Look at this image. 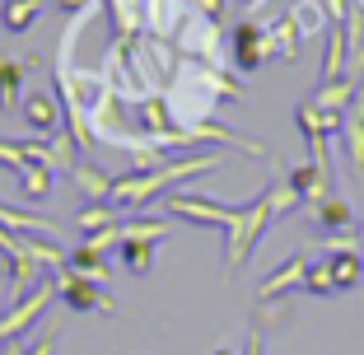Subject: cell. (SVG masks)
I'll use <instances>...</instances> for the list:
<instances>
[{"mask_svg": "<svg viewBox=\"0 0 364 355\" xmlns=\"http://www.w3.org/2000/svg\"><path fill=\"white\" fill-rule=\"evenodd\" d=\"M346 61H350V52H346V28H341V23H332V28H327V52H322L318 80H322V85L341 80L346 75Z\"/></svg>", "mask_w": 364, "mask_h": 355, "instance_id": "11", "label": "cell"}, {"mask_svg": "<svg viewBox=\"0 0 364 355\" xmlns=\"http://www.w3.org/2000/svg\"><path fill=\"white\" fill-rule=\"evenodd\" d=\"M350 98H355V80H350V75H341V80H332V85H318V94H313V103H318V108L350 112Z\"/></svg>", "mask_w": 364, "mask_h": 355, "instance_id": "18", "label": "cell"}, {"mask_svg": "<svg viewBox=\"0 0 364 355\" xmlns=\"http://www.w3.org/2000/svg\"><path fill=\"white\" fill-rule=\"evenodd\" d=\"M220 164H225V159H220V150H201V154H182V159H164L159 169H127V173L112 178L107 201L117 206L122 216H131V211H145L154 196L178 192L173 183L196 178V173H210V169H220Z\"/></svg>", "mask_w": 364, "mask_h": 355, "instance_id": "2", "label": "cell"}, {"mask_svg": "<svg viewBox=\"0 0 364 355\" xmlns=\"http://www.w3.org/2000/svg\"><path fill=\"white\" fill-rule=\"evenodd\" d=\"M289 309V300H257V313H262V323H280V313Z\"/></svg>", "mask_w": 364, "mask_h": 355, "instance_id": "22", "label": "cell"}, {"mask_svg": "<svg viewBox=\"0 0 364 355\" xmlns=\"http://www.w3.org/2000/svg\"><path fill=\"white\" fill-rule=\"evenodd\" d=\"M19 112H23V122H28L38 136H56V127H61V108H56V98L43 94V89H33V94L23 89Z\"/></svg>", "mask_w": 364, "mask_h": 355, "instance_id": "6", "label": "cell"}, {"mask_svg": "<svg viewBox=\"0 0 364 355\" xmlns=\"http://www.w3.org/2000/svg\"><path fill=\"white\" fill-rule=\"evenodd\" d=\"M289 19H294L299 38H313V33H327V28H332L327 10H322V0H294V5H289Z\"/></svg>", "mask_w": 364, "mask_h": 355, "instance_id": "15", "label": "cell"}, {"mask_svg": "<svg viewBox=\"0 0 364 355\" xmlns=\"http://www.w3.org/2000/svg\"><path fill=\"white\" fill-rule=\"evenodd\" d=\"M52 187H56V169H52V164H28V169L19 173L23 201H47V196H52Z\"/></svg>", "mask_w": 364, "mask_h": 355, "instance_id": "14", "label": "cell"}, {"mask_svg": "<svg viewBox=\"0 0 364 355\" xmlns=\"http://www.w3.org/2000/svg\"><path fill=\"white\" fill-rule=\"evenodd\" d=\"M117 220H122V211H117V206H112V201H89L85 206V211H80V216H75V229H80V234H98V229H107V225H117Z\"/></svg>", "mask_w": 364, "mask_h": 355, "instance_id": "16", "label": "cell"}, {"mask_svg": "<svg viewBox=\"0 0 364 355\" xmlns=\"http://www.w3.org/2000/svg\"><path fill=\"white\" fill-rule=\"evenodd\" d=\"M210 355H234V351H225V346H215V351H210Z\"/></svg>", "mask_w": 364, "mask_h": 355, "instance_id": "27", "label": "cell"}, {"mask_svg": "<svg viewBox=\"0 0 364 355\" xmlns=\"http://www.w3.org/2000/svg\"><path fill=\"white\" fill-rule=\"evenodd\" d=\"M309 262H313V253H294V258H285L276 271H267L262 285H257V300H289L294 290H304Z\"/></svg>", "mask_w": 364, "mask_h": 355, "instance_id": "4", "label": "cell"}, {"mask_svg": "<svg viewBox=\"0 0 364 355\" xmlns=\"http://www.w3.org/2000/svg\"><path fill=\"white\" fill-rule=\"evenodd\" d=\"M122 262H127V271L136 280H145L154 271V243L150 238H127V243H122Z\"/></svg>", "mask_w": 364, "mask_h": 355, "instance_id": "17", "label": "cell"}, {"mask_svg": "<svg viewBox=\"0 0 364 355\" xmlns=\"http://www.w3.org/2000/svg\"><path fill=\"white\" fill-rule=\"evenodd\" d=\"M56 5H61L65 14H85V5H89V0H56Z\"/></svg>", "mask_w": 364, "mask_h": 355, "instance_id": "26", "label": "cell"}, {"mask_svg": "<svg viewBox=\"0 0 364 355\" xmlns=\"http://www.w3.org/2000/svg\"><path fill=\"white\" fill-rule=\"evenodd\" d=\"M164 206H168L173 220H192V225H201V229H229L225 271H229V276H238L243 262L252 258L257 238L267 234V225L276 216H285V211H294L299 196L289 192L285 178H271V183L262 187V196H252L247 206H220V201H205V196H192V192H168V196H164Z\"/></svg>", "mask_w": 364, "mask_h": 355, "instance_id": "1", "label": "cell"}, {"mask_svg": "<svg viewBox=\"0 0 364 355\" xmlns=\"http://www.w3.org/2000/svg\"><path fill=\"white\" fill-rule=\"evenodd\" d=\"M267 56H271L267 52V28L252 23V19H243L234 28V61H238V70H257Z\"/></svg>", "mask_w": 364, "mask_h": 355, "instance_id": "7", "label": "cell"}, {"mask_svg": "<svg viewBox=\"0 0 364 355\" xmlns=\"http://www.w3.org/2000/svg\"><path fill=\"white\" fill-rule=\"evenodd\" d=\"M243 355H267V346H262V332L252 327V337H247V351Z\"/></svg>", "mask_w": 364, "mask_h": 355, "instance_id": "25", "label": "cell"}, {"mask_svg": "<svg viewBox=\"0 0 364 355\" xmlns=\"http://www.w3.org/2000/svg\"><path fill=\"white\" fill-rule=\"evenodd\" d=\"M56 280V300L65 304L70 313H112V295L98 290V280L94 276H80V271H52Z\"/></svg>", "mask_w": 364, "mask_h": 355, "instance_id": "3", "label": "cell"}, {"mask_svg": "<svg viewBox=\"0 0 364 355\" xmlns=\"http://www.w3.org/2000/svg\"><path fill=\"white\" fill-rule=\"evenodd\" d=\"M33 70H38L33 56H5V61H0V112L19 108V94H23V85H28Z\"/></svg>", "mask_w": 364, "mask_h": 355, "instance_id": "5", "label": "cell"}, {"mask_svg": "<svg viewBox=\"0 0 364 355\" xmlns=\"http://www.w3.org/2000/svg\"><path fill=\"white\" fill-rule=\"evenodd\" d=\"M304 295H313V300H327V295H336V290H332V271H327V258H313V262H309Z\"/></svg>", "mask_w": 364, "mask_h": 355, "instance_id": "21", "label": "cell"}, {"mask_svg": "<svg viewBox=\"0 0 364 355\" xmlns=\"http://www.w3.org/2000/svg\"><path fill=\"white\" fill-rule=\"evenodd\" d=\"M360 253H364V225H360Z\"/></svg>", "mask_w": 364, "mask_h": 355, "instance_id": "28", "label": "cell"}, {"mask_svg": "<svg viewBox=\"0 0 364 355\" xmlns=\"http://www.w3.org/2000/svg\"><path fill=\"white\" fill-rule=\"evenodd\" d=\"M65 178H70V183L80 187V196H85V201H107V187H112V178H107V173L98 169V164L80 159L75 169L65 173Z\"/></svg>", "mask_w": 364, "mask_h": 355, "instance_id": "12", "label": "cell"}, {"mask_svg": "<svg viewBox=\"0 0 364 355\" xmlns=\"http://www.w3.org/2000/svg\"><path fill=\"white\" fill-rule=\"evenodd\" d=\"M47 0H5L0 5V28L5 33H28L33 23H38V14H43Z\"/></svg>", "mask_w": 364, "mask_h": 355, "instance_id": "13", "label": "cell"}, {"mask_svg": "<svg viewBox=\"0 0 364 355\" xmlns=\"http://www.w3.org/2000/svg\"><path fill=\"white\" fill-rule=\"evenodd\" d=\"M350 5H355V0H322V10H327V19H332V23H341L346 14H350Z\"/></svg>", "mask_w": 364, "mask_h": 355, "instance_id": "23", "label": "cell"}, {"mask_svg": "<svg viewBox=\"0 0 364 355\" xmlns=\"http://www.w3.org/2000/svg\"><path fill=\"white\" fill-rule=\"evenodd\" d=\"M70 271L103 280V276H107V253H103V248H94V243H80L75 253H70Z\"/></svg>", "mask_w": 364, "mask_h": 355, "instance_id": "19", "label": "cell"}, {"mask_svg": "<svg viewBox=\"0 0 364 355\" xmlns=\"http://www.w3.org/2000/svg\"><path fill=\"white\" fill-rule=\"evenodd\" d=\"M346 117H364V85H355V98H350V112Z\"/></svg>", "mask_w": 364, "mask_h": 355, "instance_id": "24", "label": "cell"}, {"mask_svg": "<svg viewBox=\"0 0 364 355\" xmlns=\"http://www.w3.org/2000/svg\"><path fill=\"white\" fill-rule=\"evenodd\" d=\"M267 28V52L271 56H280V61H294V52H299V28H294V19H289V10L285 14H276L271 23H262Z\"/></svg>", "mask_w": 364, "mask_h": 355, "instance_id": "10", "label": "cell"}, {"mask_svg": "<svg viewBox=\"0 0 364 355\" xmlns=\"http://www.w3.org/2000/svg\"><path fill=\"white\" fill-rule=\"evenodd\" d=\"M327 271H332V290H355L364 280V253L360 248H332L327 253Z\"/></svg>", "mask_w": 364, "mask_h": 355, "instance_id": "9", "label": "cell"}, {"mask_svg": "<svg viewBox=\"0 0 364 355\" xmlns=\"http://www.w3.org/2000/svg\"><path fill=\"white\" fill-rule=\"evenodd\" d=\"M360 85H364V75H360Z\"/></svg>", "mask_w": 364, "mask_h": 355, "instance_id": "29", "label": "cell"}, {"mask_svg": "<svg viewBox=\"0 0 364 355\" xmlns=\"http://www.w3.org/2000/svg\"><path fill=\"white\" fill-rule=\"evenodd\" d=\"M309 216L318 220V229H327V234H350V225H355V211H350V201H341L336 192L318 196V201L309 206Z\"/></svg>", "mask_w": 364, "mask_h": 355, "instance_id": "8", "label": "cell"}, {"mask_svg": "<svg viewBox=\"0 0 364 355\" xmlns=\"http://www.w3.org/2000/svg\"><path fill=\"white\" fill-rule=\"evenodd\" d=\"M341 140H346V154H350V169L364 178V117H346Z\"/></svg>", "mask_w": 364, "mask_h": 355, "instance_id": "20", "label": "cell"}]
</instances>
